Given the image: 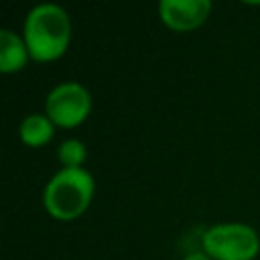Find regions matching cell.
<instances>
[{
  "label": "cell",
  "instance_id": "9",
  "mask_svg": "<svg viewBox=\"0 0 260 260\" xmlns=\"http://www.w3.org/2000/svg\"><path fill=\"white\" fill-rule=\"evenodd\" d=\"M183 260H211L207 254H203V252H191V254H187Z\"/></svg>",
  "mask_w": 260,
  "mask_h": 260
},
{
  "label": "cell",
  "instance_id": "5",
  "mask_svg": "<svg viewBox=\"0 0 260 260\" xmlns=\"http://www.w3.org/2000/svg\"><path fill=\"white\" fill-rule=\"evenodd\" d=\"M211 12L209 0H162L158 16L162 24L175 32H189L199 28Z\"/></svg>",
  "mask_w": 260,
  "mask_h": 260
},
{
  "label": "cell",
  "instance_id": "2",
  "mask_svg": "<svg viewBox=\"0 0 260 260\" xmlns=\"http://www.w3.org/2000/svg\"><path fill=\"white\" fill-rule=\"evenodd\" d=\"M93 191L95 181L85 169H61L45 185V211L61 221L77 219L89 207Z\"/></svg>",
  "mask_w": 260,
  "mask_h": 260
},
{
  "label": "cell",
  "instance_id": "3",
  "mask_svg": "<svg viewBox=\"0 0 260 260\" xmlns=\"http://www.w3.org/2000/svg\"><path fill=\"white\" fill-rule=\"evenodd\" d=\"M201 248L211 260H254L260 252V238L248 223H215L203 232Z\"/></svg>",
  "mask_w": 260,
  "mask_h": 260
},
{
  "label": "cell",
  "instance_id": "6",
  "mask_svg": "<svg viewBox=\"0 0 260 260\" xmlns=\"http://www.w3.org/2000/svg\"><path fill=\"white\" fill-rule=\"evenodd\" d=\"M28 59H30V53L24 39L18 37L14 30L2 28L0 30V71L16 73L24 69Z\"/></svg>",
  "mask_w": 260,
  "mask_h": 260
},
{
  "label": "cell",
  "instance_id": "7",
  "mask_svg": "<svg viewBox=\"0 0 260 260\" xmlns=\"http://www.w3.org/2000/svg\"><path fill=\"white\" fill-rule=\"evenodd\" d=\"M18 134H20V140L26 146L41 148L47 142H51V138L55 134V124L49 120L47 114H28L20 122Z\"/></svg>",
  "mask_w": 260,
  "mask_h": 260
},
{
  "label": "cell",
  "instance_id": "8",
  "mask_svg": "<svg viewBox=\"0 0 260 260\" xmlns=\"http://www.w3.org/2000/svg\"><path fill=\"white\" fill-rule=\"evenodd\" d=\"M85 156V144L77 138H67L57 148V160L61 162V169H83Z\"/></svg>",
  "mask_w": 260,
  "mask_h": 260
},
{
  "label": "cell",
  "instance_id": "1",
  "mask_svg": "<svg viewBox=\"0 0 260 260\" xmlns=\"http://www.w3.org/2000/svg\"><path fill=\"white\" fill-rule=\"evenodd\" d=\"M22 39L32 61H57L65 55L71 41V20L67 10L59 4L35 6L24 18Z\"/></svg>",
  "mask_w": 260,
  "mask_h": 260
},
{
  "label": "cell",
  "instance_id": "4",
  "mask_svg": "<svg viewBox=\"0 0 260 260\" xmlns=\"http://www.w3.org/2000/svg\"><path fill=\"white\" fill-rule=\"evenodd\" d=\"M91 112V95L77 81L55 85L45 100V114L59 128H75L87 120Z\"/></svg>",
  "mask_w": 260,
  "mask_h": 260
}]
</instances>
